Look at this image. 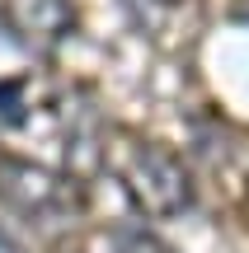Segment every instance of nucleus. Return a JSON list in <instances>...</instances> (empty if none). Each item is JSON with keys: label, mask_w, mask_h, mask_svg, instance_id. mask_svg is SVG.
Returning a JSON list of instances; mask_svg holds the SVG:
<instances>
[{"label": "nucleus", "mask_w": 249, "mask_h": 253, "mask_svg": "<svg viewBox=\"0 0 249 253\" xmlns=\"http://www.w3.org/2000/svg\"><path fill=\"white\" fill-rule=\"evenodd\" d=\"M103 169L118 178L132 207L150 220H174L193 207V178H188L184 160L146 136L118 131L113 141H103Z\"/></svg>", "instance_id": "obj_1"}, {"label": "nucleus", "mask_w": 249, "mask_h": 253, "mask_svg": "<svg viewBox=\"0 0 249 253\" xmlns=\"http://www.w3.org/2000/svg\"><path fill=\"white\" fill-rule=\"evenodd\" d=\"M0 202L33 225H66L80 211V192L71 178L14 155H0Z\"/></svg>", "instance_id": "obj_2"}, {"label": "nucleus", "mask_w": 249, "mask_h": 253, "mask_svg": "<svg viewBox=\"0 0 249 253\" xmlns=\"http://www.w3.org/2000/svg\"><path fill=\"white\" fill-rule=\"evenodd\" d=\"M108 253H174L160 235H150L146 225H127L108 239Z\"/></svg>", "instance_id": "obj_3"}, {"label": "nucleus", "mask_w": 249, "mask_h": 253, "mask_svg": "<svg viewBox=\"0 0 249 253\" xmlns=\"http://www.w3.org/2000/svg\"><path fill=\"white\" fill-rule=\"evenodd\" d=\"M0 253H24V249H19V244H14V239H9V235H5V230H0Z\"/></svg>", "instance_id": "obj_4"}, {"label": "nucleus", "mask_w": 249, "mask_h": 253, "mask_svg": "<svg viewBox=\"0 0 249 253\" xmlns=\"http://www.w3.org/2000/svg\"><path fill=\"white\" fill-rule=\"evenodd\" d=\"M235 14H240V19H249V0H235Z\"/></svg>", "instance_id": "obj_5"}]
</instances>
